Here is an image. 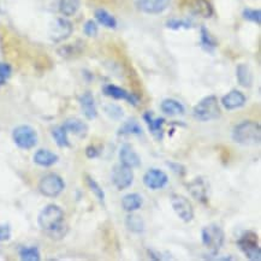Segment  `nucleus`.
<instances>
[{"instance_id":"1","label":"nucleus","mask_w":261,"mask_h":261,"mask_svg":"<svg viewBox=\"0 0 261 261\" xmlns=\"http://www.w3.org/2000/svg\"><path fill=\"white\" fill-rule=\"evenodd\" d=\"M64 211L57 205H48L40 212L38 224L40 229L53 240H62L68 233V224L64 219Z\"/></svg>"},{"instance_id":"2","label":"nucleus","mask_w":261,"mask_h":261,"mask_svg":"<svg viewBox=\"0 0 261 261\" xmlns=\"http://www.w3.org/2000/svg\"><path fill=\"white\" fill-rule=\"evenodd\" d=\"M232 140L242 146L259 145L261 140V128L259 123L244 120L232 130Z\"/></svg>"},{"instance_id":"3","label":"nucleus","mask_w":261,"mask_h":261,"mask_svg":"<svg viewBox=\"0 0 261 261\" xmlns=\"http://www.w3.org/2000/svg\"><path fill=\"white\" fill-rule=\"evenodd\" d=\"M202 244L205 247L210 256H217L219 250L224 246L225 235H224L223 229L216 224H211L202 229L201 231Z\"/></svg>"},{"instance_id":"4","label":"nucleus","mask_w":261,"mask_h":261,"mask_svg":"<svg viewBox=\"0 0 261 261\" xmlns=\"http://www.w3.org/2000/svg\"><path fill=\"white\" fill-rule=\"evenodd\" d=\"M222 115L217 96L208 95L194 106L193 116L199 122H210L219 118Z\"/></svg>"},{"instance_id":"5","label":"nucleus","mask_w":261,"mask_h":261,"mask_svg":"<svg viewBox=\"0 0 261 261\" xmlns=\"http://www.w3.org/2000/svg\"><path fill=\"white\" fill-rule=\"evenodd\" d=\"M12 140L21 149H32L38 143V133L30 125H19L13 129Z\"/></svg>"},{"instance_id":"6","label":"nucleus","mask_w":261,"mask_h":261,"mask_svg":"<svg viewBox=\"0 0 261 261\" xmlns=\"http://www.w3.org/2000/svg\"><path fill=\"white\" fill-rule=\"evenodd\" d=\"M65 188L63 178L56 173H48L43 176L39 183V190L46 197H57Z\"/></svg>"},{"instance_id":"7","label":"nucleus","mask_w":261,"mask_h":261,"mask_svg":"<svg viewBox=\"0 0 261 261\" xmlns=\"http://www.w3.org/2000/svg\"><path fill=\"white\" fill-rule=\"evenodd\" d=\"M239 248L242 250L244 255L252 261H260L261 260V252L259 242H257V235L255 232L247 231L244 232L242 237L237 241Z\"/></svg>"},{"instance_id":"8","label":"nucleus","mask_w":261,"mask_h":261,"mask_svg":"<svg viewBox=\"0 0 261 261\" xmlns=\"http://www.w3.org/2000/svg\"><path fill=\"white\" fill-rule=\"evenodd\" d=\"M170 202H171L177 217L184 223H190L194 219V207L186 196L179 195V194H172Z\"/></svg>"},{"instance_id":"9","label":"nucleus","mask_w":261,"mask_h":261,"mask_svg":"<svg viewBox=\"0 0 261 261\" xmlns=\"http://www.w3.org/2000/svg\"><path fill=\"white\" fill-rule=\"evenodd\" d=\"M111 180L113 186L118 190H124L129 188L134 182L133 169L129 166L123 165V164L115 165L111 172Z\"/></svg>"},{"instance_id":"10","label":"nucleus","mask_w":261,"mask_h":261,"mask_svg":"<svg viewBox=\"0 0 261 261\" xmlns=\"http://www.w3.org/2000/svg\"><path fill=\"white\" fill-rule=\"evenodd\" d=\"M72 30L73 27L71 22L65 18H57L49 25V39L53 42H62L70 38V35L72 34Z\"/></svg>"},{"instance_id":"11","label":"nucleus","mask_w":261,"mask_h":261,"mask_svg":"<svg viewBox=\"0 0 261 261\" xmlns=\"http://www.w3.org/2000/svg\"><path fill=\"white\" fill-rule=\"evenodd\" d=\"M167 183H169V177L159 169H150L143 176V184L152 190L165 188Z\"/></svg>"},{"instance_id":"12","label":"nucleus","mask_w":261,"mask_h":261,"mask_svg":"<svg viewBox=\"0 0 261 261\" xmlns=\"http://www.w3.org/2000/svg\"><path fill=\"white\" fill-rule=\"evenodd\" d=\"M171 0H136V8L143 13L159 15L170 6Z\"/></svg>"},{"instance_id":"13","label":"nucleus","mask_w":261,"mask_h":261,"mask_svg":"<svg viewBox=\"0 0 261 261\" xmlns=\"http://www.w3.org/2000/svg\"><path fill=\"white\" fill-rule=\"evenodd\" d=\"M119 160L120 164L132 167V169H136V167L141 166V158L137 154L136 150L132 146L128 145V143L123 145L122 148H120Z\"/></svg>"},{"instance_id":"14","label":"nucleus","mask_w":261,"mask_h":261,"mask_svg":"<svg viewBox=\"0 0 261 261\" xmlns=\"http://www.w3.org/2000/svg\"><path fill=\"white\" fill-rule=\"evenodd\" d=\"M247 98L240 90L233 89L231 92L227 93L226 95L223 96L222 99V105L225 107L227 111H232V110L241 109L246 105Z\"/></svg>"},{"instance_id":"15","label":"nucleus","mask_w":261,"mask_h":261,"mask_svg":"<svg viewBox=\"0 0 261 261\" xmlns=\"http://www.w3.org/2000/svg\"><path fill=\"white\" fill-rule=\"evenodd\" d=\"M103 94L110 96V98H113L116 100H126V101L132 103V105H137L139 102V99L136 98L135 95L130 94L129 92H126L125 89L120 88L118 86L115 85H106L103 87Z\"/></svg>"},{"instance_id":"16","label":"nucleus","mask_w":261,"mask_h":261,"mask_svg":"<svg viewBox=\"0 0 261 261\" xmlns=\"http://www.w3.org/2000/svg\"><path fill=\"white\" fill-rule=\"evenodd\" d=\"M80 105H81L82 112L87 119H95L98 117V110H96L94 96L90 92H86L85 94L80 96Z\"/></svg>"},{"instance_id":"17","label":"nucleus","mask_w":261,"mask_h":261,"mask_svg":"<svg viewBox=\"0 0 261 261\" xmlns=\"http://www.w3.org/2000/svg\"><path fill=\"white\" fill-rule=\"evenodd\" d=\"M188 190L190 194L195 197L196 200H199L200 202H207V183L205 182V179L201 178V177H196L195 179L192 180L188 184Z\"/></svg>"},{"instance_id":"18","label":"nucleus","mask_w":261,"mask_h":261,"mask_svg":"<svg viewBox=\"0 0 261 261\" xmlns=\"http://www.w3.org/2000/svg\"><path fill=\"white\" fill-rule=\"evenodd\" d=\"M63 126H64L68 133H71L73 135L82 137V139H85L87 134H88V125H87L83 120L77 118L66 119Z\"/></svg>"},{"instance_id":"19","label":"nucleus","mask_w":261,"mask_h":261,"mask_svg":"<svg viewBox=\"0 0 261 261\" xmlns=\"http://www.w3.org/2000/svg\"><path fill=\"white\" fill-rule=\"evenodd\" d=\"M34 163L36 165L42 166V167H49L53 166L58 162V155L56 153L51 152L48 149H39L38 152L34 154Z\"/></svg>"},{"instance_id":"20","label":"nucleus","mask_w":261,"mask_h":261,"mask_svg":"<svg viewBox=\"0 0 261 261\" xmlns=\"http://www.w3.org/2000/svg\"><path fill=\"white\" fill-rule=\"evenodd\" d=\"M143 119H145L147 125H148L150 133H152L158 140H162L163 135H164L163 125H164V123H165V119L153 118V113L149 111L146 112L145 115H143Z\"/></svg>"},{"instance_id":"21","label":"nucleus","mask_w":261,"mask_h":261,"mask_svg":"<svg viewBox=\"0 0 261 261\" xmlns=\"http://www.w3.org/2000/svg\"><path fill=\"white\" fill-rule=\"evenodd\" d=\"M142 203H143L142 196L137 193L126 194V195L123 196V199H122L123 210L126 211V212H129V213L135 212V211L141 208Z\"/></svg>"},{"instance_id":"22","label":"nucleus","mask_w":261,"mask_h":261,"mask_svg":"<svg viewBox=\"0 0 261 261\" xmlns=\"http://www.w3.org/2000/svg\"><path fill=\"white\" fill-rule=\"evenodd\" d=\"M162 111L167 116H182L186 112V109L179 101L175 99H165L163 100L160 105Z\"/></svg>"},{"instance_id":"23","label":"nucleus","mask_w":261,"mask_h":261,"mask_svg":"<svg viewBox=\"0 0 261 261\" xmlns=\"http://www.w3.org/2000/svg\"><path fill=\"white\" fill-rule=\"evenodd\" d=\"M237 81L244 88H250L253 85V73L247 64H240L236 69Z\"/></svg>"},{"instance_id":"24","label":"nucleus","mask_w":261,"mask_h":261,"mask_svg":"<svg viewBox=\"0 0 261 261\" xmlns=\"http://www.w3.org/2000/svg\"><path fill=\"white\" fill-rule=\"evenodd\" d=\"M125 225L129 231L134 233H142L145 231V222L137 214H129L125 219Z\"/></svg>"},{"instance_id":"25","label":"nucleus","mask_w":261,"mask_h":261,"mask_svg":"<svg viewBox=\"0 0 261 261\" xmlns=\"http://www.w3.org/2000/svg\"><path fill=\"white\" fill-rule=\"evenodd\" d=\"M118 135H142V128L135 119H129L120 126Z\"/></svg>"},{"instance_id":"26","label":"nucleus","mask_w":261,"mask_h":261,"mask_svg":"<svg viewBox=\"0 0 261 261\" xmlns=\"http://www.w3.org/2000/svg\"><path fill=\"white\" fill-rule=\"evenodd\" d=\"M95 18L100 24L106 27V28L115 29L117 27V19L113 17L110 12H107L103 9H98L95 11Z\"/></svg>"},{"instance_id":"27","label":"nucleus","mask_w":261,"mask_h":261,"mask_svg":"<svg viewBox=\"0 0 261 261\" xmlns=\"http://www.w3.org/2000/svg\"><path fill=\"white\" fill-rule=\"evenodd\" d=\"M81 2L80 0H60L59 10L64 16H73L79 11Z\"/></svg>"},{"instance_id":"28","label":"nucleus","mask_w":261,"mask_h":261,"mask_svg":"<svg viewBox=\"0 0 261 261\" xmlns=\"http://www.w3.org/2000/svg\"><path fill=\"white\" fill-rule=\"evenodd\" d=\"M52 136H53V139H55V141L58 147H62V148L70 147V142L68 139V132H66L65 128L63 125L55 126V128L52 129Z\"/></svg>"},{"instance_id":"29","label":"nucleus","mask_w":261,"mask_h":261,"mask_svg":"<svg viewBox=\"0 0 261 261\" xmlns=\"http://www.w3.org/2000/svg\"><path fill=\"white\" fill-rule=\"evenodd\" d=\"M86 183H87V186H88L90 192L94 194L95 197L99 200L100 202L105 201V193H103L102 188L99 186L98 182H96L94 178H92L90 176L86 175Z\"/></svg>"},{"instance_id":"30","label":"nucleus","mask_w":261,"mask_h":261,"mask_svg":"<svg viewBox=\"0 0 261 261\" xmlns=\"http://www.w3.org/2000/svg\"><path fill=\"white\" fill-rule=\"evenodd\" d=\"M19 257L24 261H39L41 259V255L36 247H23L19 250Z\"/></svg>"},{"instance_id":"31","label":"nucleus","mask_w":261,"mask_h":261,"mask_svg":"<svg viewBox=\"0 0 261 261\" xmlns=\"http://www.w3.org/2000/svg\"><path fill=\"white\" fill-rule=\"evenodd\" d=\"M194 12L202 17H210L212 15V8L207 0H194Z\"/></svg>"},{"instance_id":"32","label":"nucleus","mask_w":261,"mask_h":261,"mask_svg":"<svg viewBox=\"0 0 261 261\" xmlns=\"http://www.w3.org/2000/svg\"><path fill=\"white\" fill-rule=\"evenodd\" d=\"M105 112L107 116L113 120H120L124 117V111L123 109L116 103H109V105L105 106Z\"/></svg>"},{"instance_id":"33","label":"nucleus","mask_w":261,"mask_h":261,"mask_svg":"<svg viewBox=\"0 0 261 261\" xmlns=\"http://www.w3.org/2000/svg\"><path fill=\"white\" fill-rule=\"evenodd\" d=\"M201 45L203 46V48H205L206 51H213L217 46L216 40L212 39V36L210 35L208 30H207L205 27L201 28Z\"/></svg>"},{"instance_id":"34","label":"nucleus","mask_w":261,"mask_h":261,"mask_svg":"<svg viewBox=\"0 0 261 261\" xmlns=\"http://www.w3.org/2000/svg\"><path fill=\"white\" fill-rule=\"evenodd\" d=\"M166 27L172 30H178L182 28L188 29L192 28V23L187 21V19H170V21L166 22Z\"/></svg>"},{"instance_id":"35","label":"nucleus","mask_w":261,"mask_h":261,"mask_svg":"<svg viewBox=\"0 0 261 261\" xmlns=\"http://www.w3.org/2000/svg\"><path fill=\"white\" fill-rule=\"evenodd\" d=\"M243 17L246 18L247 21L256 23V24H260V22H261V12H260V10L246 9L243 11Z\"/></svg>"},{"instance_id":"36","label":"nucleus","mask_w":261,"mask_h":261,"mask_svg":"<svg viewBox=\"0 0 261 261\" xmlns=\"http://www.w3.org/2000/svg\"><path fill=\"white\" fill-rule=\"evenodd\" d=\"M83 32H85V34L87 36H89V38H94V36L98 35V25H96V23L94 21L89 19V21H87L85 23Z\"/></svg>"},{"instance_id":"37","label":"nucleus","mask_w":261,"mask_h":261,"mask_svg":"<svg viewBox=\"0 0 261 261\" xmlns=\"http://www.w3.org/2000/svg\"><path fill=\"white\" fill-rule=\"evenodd\" d=\"M11 237V227L8 224L5 225H0V242H4V241L10 240Z\"/></svg>"},{"instance_id":"38","label":"nucleus","mask_w":261,"mask_h":261,"mask_svg":"<svg viewBox=\"0 0 261 261\" xmlns=\"http://www.w3.org/2000/svg\"><path fill=\"white\" fill-rule=\"evenodd\" d=\"M11 72H12L11 66H10L9 64H6V63L0 62V79H3V80L9 79L10 76H11Z\"/></svg>"},{"instance_id":"39","label":"nucleus","mask_w":261,"mask_h":261,"mask_svg":"<svg viewBox=\"0 0 261 261\" xmlns=\"http://www.w3.org/2000/svg\"><path fill=\"white\" fill-rule=\"evenodd\" d=\"M86 155L88 156L89 159H94L96 156H99V150L96 149L94 146H89L87 147L86 149Z\"/></svg>"},{"instance_id":"40","label":"nucleus","mask_w":261,"mask_h":261,"mask_svg":"<svg viewBox=\"0 0 261 261\" xmlns=\"http://www.w3.org/2000/svg\"><path fill=\"white\" fill-rule=\"evenodd\" d=\"M166 164H167V165H169V166H171L173 171L177 172V173H178V175H180V176H183L184 172H186V169H184V166L179 165V164H172V163H166Z\"/></svg>"},{"instance_id":"41","label":"nucleus","mask_w":261,"mask_h":261,"mask_svg":"<svg viewBox=\"0 0 261 261\" xmlns=\"http://www.w3.org/2000/svg\"><path fill=\"white\" fill-rule=\"evenodd\" d=\"M5 83V80H3V79H0V86H3Z\"/></svg>"}]
</instances>
